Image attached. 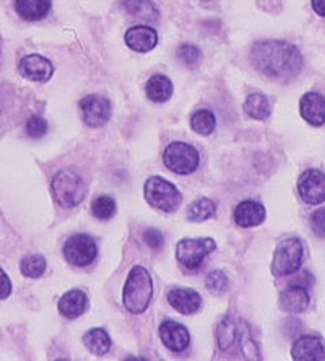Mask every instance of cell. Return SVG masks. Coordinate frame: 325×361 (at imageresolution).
Returning a JSON list of instances; mask_svg holds the SVG:
<instances>
[{
  "mask_svg": "<svg viewBox=\"0 0 325 361\" xmlns=\"http://www.w3.org/2000/svg\"><path fill=\"white\" fill-rule=\"evenodd\" d=\"M250 61L264 75L278 82L295 78L302 68L300 51L285 41H260L250 51Z\"/></svg>",
  "mask_w": 325,
  "mask_h": 361,
  "instance_id": "1",
  "label": "cell"
},
{
  "mask_svg": "<svg viewBox=\"0 0 325 361\" xmlns=\"http://www.w3.org/2000/svg\"><path fill=\"white\" fill-rule=\"evenodd\" d=\"M153 296V280L150 272L142 265H135L130 270L129 277L124 285V306L129 310L132 314H142L150 306Z\"/></svg>",
  "mask_w": 325,
  "mask_h": 361,
  "instance_id": "2",
  "label": "cell"
},
{
  "mask_svg": "<svg viewBox=\"0 0 325 361\" xmlns=\"http://www.w3.org/2000/svg\"><path fill=\"white\" fill-rule=\"evenodd\" d=\"M143 192H145V199L153 209L166 212V214H173L178 210L180 202H183V195H180L178 188L159 176H152L148 179Z\"/></svg>",
  "mask_w": 325,
  "mask_h": 361,
  "instance_id": "3",
  "label": "cell"
},
{
  "mask_svg": "<svg viewBox=\"0 0 325 361\" xmlns=\"http://www.w3.org/2000/svg\"><path fill=\"white\" fill-rule=\"evenodd\" d=\"M52 194H54L59 205L72 209L85 199L87 185L77 173L70 171V169H63L52 179Z\"/></svg>",
  "mask_w": 325,
  "mask_h": 361,
  "instance_id": "4",
  "label": "cell"
},
{
  "mask_svg": "<svg viewBox=\"0 0 325 361\" xmlns=\"http://www.w3.org/2000/svg\"><path fill=\"white\" fill-rule=\"evenodd\" d=\"M163 163L168 169L173 173L185 176V174L194 173L199 168L200 157L199 152L189 143L184 142H174L171 145L166 147L163 153Z\"/></svg>",
  "mask_w": 325,
  "mask_h": 361,
  "instance_id": "5",
  "label": "cell"
},
{
  "mask_svg": "<svg viewBox=\"0 0 325 361\" xmlns=\"http://www.w3.org/2000/svg\"><path fill=\"white\" fill-rule=\"evenodd\" d=\"M302 257H305L302 243L298 238H286V240L280 241L278 246H276L271 270H274L275 275H280V277L295 274L301 267Z\"/></svg>",
  "mask_w": 325,
  "mask_h": 361,
  "instance_id": "6",
  "label": "cell"
},
{
  "mask_svg": "<svg viewBox=\"0 0 325 361\" xmlns=\"http://www.w3.org/2000/svg\"><path fill=\"white\" fill-rule=\"evenodd\" d=\"M216 249V243L211 238H197V240H180L176 246V257L184 269L197 270L204 264L205 257Z\"/></svg>",
  "mask_w": 325,
  "mask_h": 361,
  "instance_id": "7",
  "label": "cell"
},
{
  "mask_svg": "<svg viewBox=\"0 0 325 361\" xmlns=\"http://www.w3.org/2000/svg\"><path fill=\"white\" fill-rule=\"evenodd\" d=\"M98 256V247L93 238L88 235H75L63 244V257L75 267H87Z\"/></svg>",
  "mask_w": 325,
  "mask_h": 361,
  "instance_id": "8",
  "label": "cell"
},
{
  "mask_svg": "<svg viewBox=\"0 0 325 361\" xmlns=\"http://www.w3.org/2000/svg\"><path fill=\"white\" fill-rule=\"evenodd\" d=\"M298 192L309 205L325 202V174L319 169H307L298 180Z\"/></svg>",
  "mask_w": 325,
  "mask_h": 361,
  "instance_id": "9",
  "label": "cell"
},
{
  "mask_svg": "<svg viewBox=\"0 0 325 361\" xmlns=\"http://www.w3.org/2000/svg\"><path fill=\"white\" fill-rule=\"evenodd\" d=\"M80 109L85 124L90 127H103L111 118V103L99 94H88L80 101Z\"/></svg>",
  "mask_w": 325,
  "mask_h": 361,
  "instance_id": "10",
  "label": "cell"
},
{
  "mask_svg": "<svg viewBox=\"0 0 325 361\" xmlns=\"http://www.w3.org/2000/svg\"><path fill=\"white\" fill-rule=\"evenodd\" d=\"M159 337L163 345L174 353L184 352L190 345V334L183 324L174 321H164L159 326Z\"/></svg>",
  "mask_w": 325,
  "mask_h": 361,
  "instance_id": "11",
  "label": "cell"
},
{
  "mask_svg": "<svg viewBox=\"0 0 325 361\" xmlns=\"http://www.w3.org/2000/svg\"><path fill=\"white\" fill-rule=\"evenodd\" d=\"M291 357L296 361H321L325 358V345L319 337H301L293 343Z\"/></svg>",
  "mask_w": 325,
  "mask_h": 361,
  "instance_id": "12",
  "label": "cell"
},
{
  "mask_svg": "<svg viewBox=\"0 0 325 361\" xmlns=\"http://www.w3.org/2000/svg\"><path fill=\"white\" fill-rule=\"evenodd\" d=\"M52 63L46 59V57L33 54L26 56L23 61L20 62V73L25 78L33 82H47L52 77Z\"/></svg>",
  "mask_w": 325,
  "mask_h": 361,
  "instance_id": "13",
  "label": "cell"
},
{
  "mask_svg": "<svg viewBox=\"0 0 325 361\" xmlns=\"http://www.w3.org/2000/svg\"><path fill=\"white\" fill-rule=\"evenodd\" d=\"M168 301L176 311L184 316L194 314L202 306V296L190 288H173L168 295Z\"/></svg>",
  "mask_w": 325,
  "mask_h": 361,
  "instance_id": "14",
  "label": "cell"
},
{
  "mask_svg": "<svg viewBox=\"0 0 325 361\" xmlns=\"http://www.w3.org/2000/svg\"><path fill=\"white\" fill-rule=\"evenodd\" d=\"M265 215L267 212L262 204L255 200H243L234 210V221L241 228H252L264 223Z\"/></svg>",
  "mask_w": 325,
  "mask_h": 361,
  "instance_id": "15",
  "label": "cell"
},
{
  "mask_svg": "<svg viewBox=\"0 0 325 361\" xmlns=\"http://www.w3.org/2000/svg\"><path fill=\"white\" fill-rule=\"evenodd\" d=\"M158 42L157 31L150 26H132L125 33V44L130 47L132 51L137 52H148L152 51Z\"/></svg>",
  "mask_w": 325,
  "mask_h": 361,
  "instance_id": "16",
  "label": "cell"
},
{
  "mask_svg": "<svg viewBox=\"0 0 325 361\" xmlns=\"http://www.w3.org/2000/svg\"><path fill=\"white\" fill-rule=\"evenodd\" d=\"M300 111L302 119L311 126L325 124V98L319 93H307L301 98Z\"/></svg>",
  "mask_w": 325,
  "mask_h": 361,
  "instance_id": "17",
  "label": "cell"
},
{
  "mask_svg": "<svg viewBox=\"0 0 325 361\" xmlns=\"http://www.w3.org/2000/svg\"><path fill=\"white\" fill-rule=\"evenodd\" d=\"M88 310V296L80 290H70L59 300V312L67 319H77Z\"/></svg>",
  "mask_w": 325,
  "mask_h": 361,
  "instance_id": "18",
  "label": "cell"
},
{
  "mask_svg": "<svg viewBox=\"0 0 325 361\" xmlns=\"http://www.w3.org/2000/svg\"><path fill=\"white\" fill-rule=\"evenodd\" d=\"M280 306L281 310L291 312V314L306 311V307L309 306V295L306 291V286L291 285L290 288H286L280 295Z\"/></svg>",
  "mask_w": 325,
  "mask_h": 361,
  "instance_id": "19",
  "label": "cell"
},
{
  "mask_svg": "<svg viewBox=\"0 0 325 361\" xmlns=\"http://www.w3.org/2000/svg\"><path fill=\"white\" fill-rule=\"evenodd\" d=\"M15 10L21 18L38 21L49 13L51 0H15Z\"/></svg>",
  "mask_w": 325,
  "mask_h": 361,
  "instance_id": "20",
  "label": "cell"
},
{
  "mask_svg": "<svg viewBox=\"0 0 325 361\" xmlns=\"http://www.w3.org/2000/svg\"><path fill=\"white\" fill-rule=\"evenodd\" d=\"M147 94L154 103H164L171 98L173 83L164 75H153L147 83Z\"/></svg>",
  "mask_w": 325,
  "mask_h": 361,
  "instance_id": "21",
  "label": "cell"
},
{
  "mask_svg": "<svg viewBox=\"0 0 325 361\" xmlns=\"http://www.w3.org/2000/svg\"><path fill=\"white\" fill-rule=\"evenodd\" d=\"M83 342L90 352L96 355V357H103V355H106L111 350V337L104 329H90L85 334Z\"/></svg>",
  "mask_w": 325,
  "mask_h": 361,
  "instance_id": "22",
  "label": "cell"
},
{
  "mask_svg": "<svg viewBox=\"0 0 325 361\" xmlns=\"http://www.w3.org/2000/svg\"><path fill=\"white\" fill-rule=\"evenodd\" d=\"M244 111L249 118L264 121L267 119L271 113V106L269 98L262 93H252L249 94L246 103H244Z\"/></svg>",
  "mask_w": 325,
  "mask_h": 361,
  "instance_id": "23",
  "label": "cell"
},
{
  "mask_svg": "<svg viewBox=\"0 0 325 361\" xmlns=\"http://www.w3.org/2000/svg\"><path fill=\"white\" fill-rule=\"evenodd\" d=\"M216 212L215 202L210 199H199L192 202L188 209V220L192 223H202L211 219Z\"/></svg>",
  "mask_w": 325,
  "mask_h": 361,
  "instance_id": "24",
  "label": "cell"
},
{
  "mask_svg": "<svg viewBox=\"0 0 325 361\" xmlns=\"http://www.w3.org/2000/svg\"><path fill=\"white\" fill-rule=\"evenodd\" d=\"M190 127L192 130L197 132L200 135H210L213 134L216 127V119L215 114L209 109H200L194 113V116L190 118Z\"/></svg>",
  "mask_w": 325,
  "mask_h": 361,
  "instance_id": "25",
  "label": "cell"
},
{
  "mask_svg": "<svg viewBox=\"0 0 325 361\" xmlns=\"http://www.w3.org/2000/svg\"><path fill=\"white\" fill-rule=\"evenodd\" d=\"M124 7L127 12L138 18L154 20L158 17V10L150 0H124Z\"/></svg>",
  "mask_w": 325,
  "mask_h": 361,
  "instance_id": "26",
  "label": "cell"
},
{
  "mask_svg": "<svg viewBox=\"0 0 325 361\" xmlns=\"http://www.w3.org/2000/svg\"><path fill=\"white\" fill-rule=\"evenodd\" d=\"M47 262L46 259L39 256V254H33V256H26L20 264L21 274L28 279H39L42 274L46 272Z\"/></svg>",
  "mask_w": 325,
  "mask_h": 361,
  "instance_id": "27",
  "label": "cell"
},
{
  "mask_svg": "<svg viewBox=\"0 0 325 361\" xmlns=\"http://www.w3.org/2000/svg\"><path fill=\"white\" fill-rule=\"evenodd\" d=\"M92 212L98 220H109L116 214V202L109 195H99L92 204Z\"/></svg>",
  "mask_w": 325,
  "mask_h": 361,
  "instance_id": "28",
  "label": "cell"
},
{
  "mask_svg": "<svg viewBox=\"0 0 325 361\" xmlns=\"http://www.w3.org/2000/svg\"><path fill=\"white\" fill-rule=\"evenodd\" d=\"M216 341L218 347L221 350L230 348L233 342L236 341V327L230 319H225L216 329Z\"/></svg>",
  "mask_w": 325,
  "mask_h": 361,
  "instance_id": "29",
  "label": "cell"
},
{
  "mask_svg": "<svg viewBox=\"0 0 325 361\" xmlns=\"http://www.w3.org/2000/svg\"><path fill=\"white\" fill-rule=\"evenodd\" d=\"M228 286H230V281L221 270H213L207 277V288L210 290L211 295L223 296L228 291Z\"/></svg>",
  "mask_w": 325,
  "mask_h": 361,
  "instance_id": "30",
  "label": "cell"
},
{
  "mask_svg": "<svg viewBox=\"0 0 325 361\" xmlns=\"http://www.w3.org/2000/svg\"><path fill=\"white\" fill-rule=\"evenodd\" d=\"M241 350H243V355L244 358L247 360H259V350L255 347L254 343V338L250 337V331L247 329V326L243 329L241 331Z\"/></svg>",
  "mask_w": 325,
  "mask_h": 361,
  "instance_id": "31",
  "label": "cell"
},
{
  "mask_svg": "<svg viewBox=\"0 0 325 361\" xmlns=\"http://www.w3.org/2000/svg\"><path fill=\"white\" fill-rule=\"evenodd\" d=\"M178 56L185 66H195V63H199L200 61L202 51L194 44H183L178 49Z\"/></svg>",
  "mask_w": 325,
  "mask_h": 361,
  "instance_id": "32",
  "label": "cell"
},
{
  "mask_svg": "<svg viewBox=\"0 0 325 361\" xmlns=\"http://www.w3.org/2000/svg\"><path fill=\"white\" fill-rule=\"evenodd\" d=\"M26 132H28L30 137L33 139H41L42 135L47 132V122L46 119L39 118V116H33L26 122Z\"/></svg>",
  "mask_w": 325,
  "mask_h": 361,
  "instance_id": "33",
  "label": "cell"
},
{
  "mask_svg": "<svg viewBox=\"0 0 325 361\" xmlns=\"http://www.w3.org/2000/svg\"><path fill=\"white\" fill-rule=\"evenodd\" d=\"M143 241H145L147 246L153 249V251H159L164 244V238L158 230H154V228H148V230H145V233H143Z\"/></svg>",
  "mask_w": 325,
  "mask_h": 361,
  "instance_id": "34",
  "label": "cell"
},
{
  "mask_svg": "<svg viewBox=\"0 0 325 361\" xmlns=\"http://www.w3.org/2000/svg\"><path fill=\"white\" fill-rule=\"evenodd\" d=\"M311 226L317 236L325 238V209H319L314 212L311 216Z\"/></svg>",
  "mask_w": 325,
  "mask_h": 361,
  "instance_id": "35",
  "label": "cell"
},
{
  "mask_svg": "<svg viewBox=\"0 0 325 361\" xmlns=\"http://www.w3.org/2000/svg\"><path fill=\"white\" fill-rule=\"evenodd\" d=\"M12 293V281H10L8 275L0 269V300L8 298Z\"/></svg>",
  "mask_w": 325,
  "mask_h": 361,
  "instance_id": "36",
  "label": "cell"
},
{
  "mask_svg": "<svg viewBox=\"0 0 325 361\" xmlns=\"http://www.w3.org/2000/svg\"><path fill=\"white\" fill-rule=\"evenodd\" d=\"M312 8L319 17L325 18V0H312Z\"/></svg>",
  "mask_w": 325,
  "mask_h": 361,
  "instance_id": "37",
  "label": "cell"
}]
</instances>
